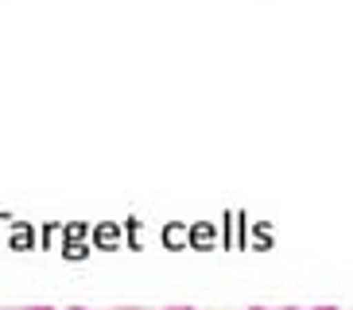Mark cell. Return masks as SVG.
I'll return each instance as SVG.
<instances>
[{
	"label": "cell",
	"instance_id": "obj_2",
	"mask_svg": "<svg viewBox=\"0 0 353 310\" xmlns=\"http://www.w3.org/2000/svg\"><path fill=\"white\" fill-rule=\"evenodd\" d=\"M249 310H338V307H249Z\"/></svg>",
	"mask_w": 353,
	"mask_h": 310
},
{
	"label": "cell",
	"instance_id": "obj_3",
	"mask_svg": "<svg viewBox=\"0 0 353 310\" xmlns=\"http://www.w3.org/2000/svg\"><path fill=\"white\" fill-rule=\"evenodd\" d=\"M0 310H54V307H0Z\"/></svg>",
	"mask_w": 353,
	"mask_h": 310
},
{
	"label": "cell",
	"instance_id": "obj_1",
	"mask_svg": "<svg viewBox=\"0 0 353 310\" xmlns=\"http://www.w3.org/2000/svg\"><path fill=\"white\" fill-rule=\"evenodd\" d=\"M70 310H190V307H70Z\"/></svg>",
	"mask_w": 353,
	"mask_h": 310
}]
</instances>
